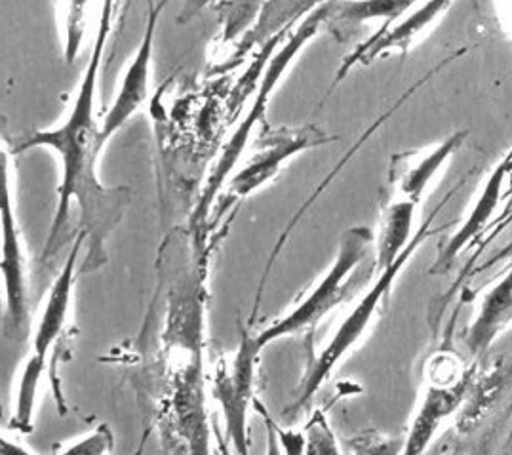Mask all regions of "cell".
Instances as JSON below:
<instances>
[{"instance_id": "13", "label": "cell", "mask_w": 512, "mask_h": 455, "mask_svg": "<svg viewBox=\"0 0 512 455\" xmlns=\"http://www.w3.org/2000/svg\"><path fill=\"white\" fill-rule=\"evenodd\" d=\"M84 233H80L75 238L73 248L69 258L65 259L63 267H61L60 275L54 280V284L50 286V292L44 301L42 313H40L35 334H33V351L31 355L39 358L42 362L48 360V353L52 349V345L60 339L65 324L69 320L71 313V301H73V286H75V278H77V263H79V254L82 244H84Z\"/></svg>"}, {"instance_id": "9", "label": "cell", "mask_w": 512, "mask_h": 455, "mask_svg": "<svg viewBox=\"0 0 512 455\" xmlns=\"http://www.w3.org/2000/svg\"><path fill=\"white\" fill-rule=\"evenodd\" d=\"M448 8H452L450 2H425V4H419L417 10L408 18L385 21L383 27L375 31L370 39L364 40L347 58H343L332 88L358 65H370L372 61L381 56H387L389 52L408 54L417 44V40L421 39L434 23L446 14Z\"/></svg>"}, {"instance_id": "4", "label": "cell", "mask_w": 512, "mask_h": 455, "mask_svg": "<svg viewBox=\"0 0 512 455\" xmlns=\"http://www.w3.org/2000/svg\"><path fill=\"white\" fill-rule=\"evenodd\" d=\"M374 244V233L368 227H351L341 237L332 267L322 275L315 288L296 307L271 326L261 330L256 339L261 349L284 337L297 336L316 328L328 313L347 296L358 265L368 258Z\"/></svg>"}, {"instance_id": "11", "label": "cell", "mask_w": 512, "mask_h": 455, "mask_svg": "<svg viewBox=\"0 0 512 455\" xmlns=\"http://www.w3.org/2000/svg\"><path fill=\"white\" fill-rule=\"evenodd\" d=\"M465 138V132H455L427 149L394 155L389 166V183L396 198L417 206L446 162L461 149Z\"/></svg>"}, {"instance_id": "24", "label": "cell", "mask_w": 512, "mask_h": 455, "mask_svg": "<svg viewBox=\"0 0 512 455\" xmlns=\"http://www.w3.org/2000/svg\"><path fill=\"white\" fill-rule=\"evenodd\" d=\"M448 455H459V454H448Z\"/></svg>"}, {"instance_id": "12", "label": "cell", "mask_w": 512, "mask_h": 455, "mask_svg": "<svg viewBox=\"0 0 512 455\" xmlns=\"http://www.w3.org/2000/svg\"><path fill=\"white\" fill-rule=\"evenodd\" d=\"M512 172V149L509 153L495 164L492 174L486 179L484 189L480 193L478 200L474 202L471 214L463 221V225L453 233L452 237L448 238L442 248L440 254L431 267L433 275H444L453 263L457 256L473 242L474 238L482 233V229L488 225V221L492 219L493 212L501 200V193H503V185L507 178L511 176Z\"/></svg>"}, {"instance_id": "17", "label": "cell", "mask_w": 512, "mask_h": 455, "mask_svg": "<svg viewBox=\"0 0 512 455\" xmlns=\"http://www.w3.org/2000/svg\"><path fill=\"white\" fill-rule=\"evenodd\" d=\"M414 6V2H406V0L335 2L332 18L345 23H364V21L379 20V18L393 21L402 18Z\"/></svg>"}, {"instance_id": "19", "label": "cell", "mask_w": 512, "mask_h": 455, "mask_svg": "<svg viewBox=\"0 0 512 455\" xmlns=\"http://www.w3.org/2000/svg\"><path fill=\"white\" fill-rule=\"evenodd\" d=\"M345 455H402L404 438L383 435L377 431H366L343 442Z\"/></svg>"}, {"instance_id": "1", "label": "cell", "mask_w": 512, "mask_h": 455, "mask_svg": "<svg viewBox=\"0 0 512 455\" xmlns=\"http://www.w3.org/2000/svg\"><path fill=\"white\" fill-rule=\"evenodd\" d=\"M111 20L113 2H105L101 6L98 35L92 44V54L84 69L79 92L69 117L58 128L33 132L16 147L18 153L46 147L60 155V200L44 250L46 259L54 256L63 244L61 238L69 221L73 200L79 202L82 219L86 223V227L80 233H84V237L94 238L92 252L101 244L105 235L119 223L120 214L128 202V197L120 195L119 189L107 191L99 183L96 174V162L103 149L101 124L96 120V92L103 50L111 35Z\"/></svg>"}, {"instance_id": "22", "label": "cell", "mask_w": 512, "mask_h": 455, "mask_svg": "<svg viewBox=\"0 0 512 455\" xmlns=\"http://www.w3.org/2000/svg\"><path fill=\"white\" fill-rule=\"evenodd\" d=\"M257 408H259V412L265 416V412H263V406L256 402ZM265 421H267V455H282V446H280V440H278V433H276L275 423L269 419V417L265 416ZM216 440H217V454L219 455H237L233 450H231V446L223 440V435H221V431L216 427Z\"/></svg>"}, {"instance_id": "20", "label": "cell", "mask_w": 512, "mask_h": 455, "mask_svg": "<svg viewBox=\"0 0 512 455\" xmlns=\"http://www.w3.org/2000/svg\"><path fill=\"white\" fill-rule=\"evenodd\" d=\"M115 446V436L107 423L98 425L92 433L69 444L58 455H109Z\"/></svg>"}, {"instance_id": "23", "label": "cell", "mask_w": 512, "mask_h": 455, "mask_svg": "<svg viewBox=\"0 0 512 455\" xmlns=\"http://www.w3.org/2000/svg\"><path fill=\"white\" fill-rule=\"evenodd\" d=\"M0 455H35L31 454L25 446H21L14 440H8V438H2L0 442Z\"/></svg>"}, {"instance_id": "7", "label": "cell", "mask_w": 512, "mask_h": 455, "mask_svg": "<svg viewBox=\"0 0 512 455\" xmlns=\"http://www.w3.org/2000/svg\"><path fill=\"white\" fill-rule=\"evenodd\" d=\"M334 139L311 124L301 128H280L276 132H269L267 136H261L248 162L229 179L225 197L231 200L250 197L275 178L282 170V164L307 149L322 147Z\"/></svg>"}, {"instance_id": "18", "label": "cell", "mask_w": 512, "mask_h": 455, "mask_svg": "<svg viewBox=\"0 0 512 455\" xmlns=\"http://www.w3.org/2000/svg\"><path fill=\"white\" fill-rule=\"evenodd\" d=\"M303 455H345L322 410H316L305 427Z\"/></svg>"}, {"instance_id": "5", "label": "cell", "mask_w": 512, "mask_h": 455, "mask_svg": "<svg viewBox=\"0 0 512 455\" xmlns=\"http://www.w3.org/2000/svg\"><path fill=\"white\" fill-rule=\"evenodd\" d=\"M261 347L256 336L242 332L237 351L217 362L212 395L225 423V440L237 455H250L248 417L256 406L257 360Z\"/></svg>"}, {"instance_id": "8", "label": "cell", "mask_w": 512, "mask_h": 455, "mask_svg": "<svg viewBox=\"0 0 512 455\" xmlns=\"http://www.w3.org/2000/svg\"><path fill=\"white\" fill-rule=\"evenodd\" d=\"M0 227H2V248H0V271L6 297V318L10 320L14 332H21L29 322V303H27V263L23 252L18 219L14 214L10 176H8V157L2 153L0 164Z\"/></svg>"}, {"instance_id": "14", "label": "cell", "mask_w": 512, "mask_h": 455, "mask_svg": "<svg viewBox=\"0 0 512 455\" xmlns=\"http://www.w3.org/2000/svg\"><path fill=\"white\" fill-rule=\"evenodd\" d=\"M512 326V265L482 294L476 317L467 330V347L473 358L486 357L493 343Z\"/></svg>"}, {"instance_id": "21", "label": "cell", "mask_w": 512, "mask_h": 455, "mask_svg": "<svg viewBox=\"0 0 512 455\" xmlns=\"http://www.w3.org/2000/svg\"><path fill=\"white\" fill-rule=\"evenodd\" d=\"M88 4L84 2H71L67 4V39H65V61L69 65L75 63V58L79 56L80 44L84 37V12Z\"/></svg>"}, {"instance_id": "2", "label": "cell", "mask_w": 512, "mask_h": 455, "mask_svg": "<svg viewBox=\"0 0 512 455\" xmlns=\"http://www.w3.org/2000/svg\"><path fill=\"white\" fill-rule=\"evenodd\" d=\"M434 218H436V210L415 231L408 250L400 258L396 259L391 267H387V269L377 273V278H375L374 284L368 288V292L360 297V301L355 303V307L341 320V324L337 326L334 336L330 337V341L320 351V355L311 362L307 374L303 377V383L299 387L296 402L292 404V412L303 410L315 398L316 393L326 383V379L334 374V370L339 366V362L347 357L355 349L356 345L364 339V336L370 332V328H372L375 318L379 315V311L383 309L385 301L391 296V290H393L396 278L400 277V273L404 271L408 261L414 258L417 248L436 231Z\"/></svg>"}, {"instance_id": "3", "label": "cell", "mask_w": 512, "mask_h": 455, "mask_svg": "<svg viewBox=\"0 0 512 455\" xmlns=\"http://www.w3.org/2000/svg\"><path fill=\"white\" fill-rule=\"evenodd\" d=\"M334 6L335 2L316 4L315 10H311L301 23H296V27L288 35V39L280 42L276 54H273L271 61L265 65V69L261 73V80L257 84L256 99H254L248 115L238 124L237 132L233 134V138L229 139V143L225 145L221 157L217 160L216 168L210 176V181L204 189V195L200 198L198 218L206 216L212 198L219 193L223 181H227V178L233 174L238 159L242 157L244 149L248 147V141H250L254 128L259 122L265 120L267 109H269V101L275 94L276 86L280 84V80L286 75V71L292 67V63L296 61L297 56L322 31L324 23L332 18Z\"/></svg>"}, {"instance_id": "6", "label": "cell", "mask_w": 512, "mask_h": 455, "mask_svg": "<svg viewBox=\"0 0 512 455\" xmlns=\"http://www.w3.org/2000/svg\"><path fill=\"white\" fill-rule=\"evenodd\" d=\"M467 383L469 374L463 362L452 353H438L429 360L425 385L404 438L402 455H425L433 444L434 435L463 404Z\"/></svg>"}, {"instance_id": "16", "label": "cell", "mask_w": 512, "mask_h": 455, "mask_svg": "<svg viewBox=\"0 0 512 455\" xmlns=\"http://www.w3.org/2000/svg\"><path fill=\"white\" fill-rule=\"evenodd\" d=\"M44 370H46V362H42L33 355H29L23 364L14 416L10 419V427L20 433L33 431V417H35V406H37V395H39L40 377L44 374Z\"/></svg>"}, {"instance_id": "15", "label": "cell", "mask_w": 512, "mask_h": 455, "mask_svg": "<svg viewBox=\"0 0 512 455\" xmlns=\"http://www.w3.org/2000/svg\"><path fill=\"white\" fill-rule=\"evenodd\" d=\"M415 204L408 200L394 198L393 202L385 208L383 218L379 223L377 233V250H375V271H383L391 267L396 259L400 258L412 238H414Z\"/></svg>"}, {"instance_id": "10", "label": "cell", "mask_w": 512, "mask_h": 455, "mask_svg": "<svg viewBox=\"0 0 512 455\" xmlns=\"http://www.w3.org/2000/svg\"><path fill=\"white\" fill-rule=\"evenodd\" d=\"M162 8H164V4H149V8H147L149 16L145 21V31H143L138 50L122 75L117 98L101 122V145L103 147L109 143V139L124 128V124L132 119L147 101L158 16H160Z\"/></svg>"}]
</instances>
